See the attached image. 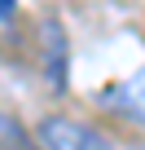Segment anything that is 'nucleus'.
<instances>
[{
	"label": "nucleus",
	"mask_w": 145,
	"mask_h": 150,
	"mask_svg": "<svg viewBox=\"0 0 145 150\" xmlns=\"http://www.w3.org/2000/svg\"><path fill=\"white\" fill-rule=\"evenodd\" d=\"M97 102H101V110H110L127 124H145V66L114 80V84H106Z\"/></svg>",
	"instance_id": "f03ea898"
},
{
	"label": "nucleus",
	"mask_w": 145,
	"mask_h": 150,
	"mask_svg": "<svg viewBox=\"0 0 145 150\" xmlns=\"http://www.w3.org/2000/svg\"><path fill=\"white\" fill-rule=\"evenodd\" d=\"M44 44H48V53H44V71H48L53 88H62V84H66V35H62V27H57L53 18L44 22Z\"/></svg>",
	"instance_id": "7ed1b4c3"
},
{
	"label": "nucleus",
	"mask_w": 145,
	"mask_h": 150,
	"mask_svg": "<svg viewBox=\"0 0 145 150\" xmlns=\"http://www.w3.org/2000/svg\"><path fill=\"white\" fill-rule=\"evenodd\" d=\"M0 146L5 150H31V132H22V124L13 115H0Z\"/></svg>",
	"instance_id": "20e7f679"
},
{
	"label": "nucleus",
	"mask_w": 145,
	"mask_h": 150,
	"mask_svg": "<svg viewBox=\"0 0 145 150\" xmlns=\"http://www.w3.org/2000/svg\"><path fill=\"white\" fill-rule=\"evenodd\" d=\"M13 9H18V0H0V27L13 18Z\"/></svg>",
	"instance_id": "39448f33"
},
{
	"label": "nucleus",
	"mask_w": 145,
	"mask_h": 150,
	"mask_svg": "<svg viewBox=\"0 0 145 150\" xmlns=\"http://www.w3.org/2000/svg\"><path fill=\"white\" fill-rule=\"evenodd\" d=\"M40 150H119L110 137H101L92 124H79L70 115H44L31 132Z\"/></svg>",
	"instance_id": "f257e3e1"
}]
</instances>
